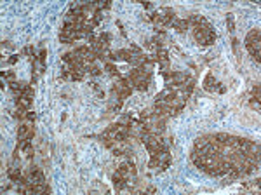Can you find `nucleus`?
Listing matches in <instances>:
<instances>
[{"label": "nucleus", "mask_w": 261, "mask_h": 195, "mask_svg": "<svg viewBox=\"0 0 261 195\" xmlns=\"http://www.w3.org/2000/svg\"><path fill=\"white\" fill-rule=\"evenodd\" d=\"M110 40H112V35L106 33V31H103L99 35V38H97V42H103V44H110Z\"/></svg>", "instance_id": "obj_14"}, {"label": "nucleus", "mask_w": 261, "mask_h": 195, "mask_svg": "<svg viewBox=\"0 0 261 195\" xmlns=\"http://www.w3.org/2000/svg\"><path fill=\"white\" fill-rule=\"evenodd\" d=\"M117 173H120L124 178L129 176V173H130V171H129V162H122V164L117 167Z\"/></svg>", "instance_id": "obj_10"}, {"label": "nucleus", "mask_w": 261, "mask_h": 195, "mask_svg": "<svg viewBox=\"0 0 261 195\" xmlns=\"http://www.w3.org/2000/svg\"><path fill=\"white\" fill-rule=\"evenodd\" d=\"M33 136H35V129H33V127H30V131H28V136H26V139H28V141H31V139H33Z\"/></svg>", "instance_id": "obj_20"}, {"label": "nucleus", "mask_w": 261, "mask_h": 195, "mask_svg": "<svg viewBox=\"0 0 261 195\" xmlns=\"http://www.w3.org/2000/svg\"><path fill=\"white\" fill-rule=\"evenodd\" d=\"M30 127H31V125H28V124H21V125H19V127H18V139H26Z\"/></svg>", "instance_id": "obj_8"}, {"label": "nucleus", "mask_w": 261, "mask_h": 195, "mask_svg": "<svg viewBox=\"0 0 261 195\" xmlns=\"http://www.w3.org/2000/svg\"><path fill=\"white\" fill-rule=\"evenodd\" d=\"M219 86H221V84L214 79L213 73H207V75H205V79H204V89L207 91V92H218V91H219Z\"/></svg>", "instance_id": "obj_2"}, {"label": "nucleus", "mask_w": 261, "mask_h": 195, "mask_svg": "<svg viewBox=\"0 0 261 195\" xmlns=\"http://www.w3.org/2000/svg\"><path fill=\"white\" fill-rule=\"evenodd\" d=\"M244 44H246V49L249 51V54L256 59V63H259L261 61V30L259 28H254V30H251L249 33L246 35V40H244Z\"/></svg>", "instance_id": "obj_1"}, {"label": "nucleus", "mask_w": 261, "mask_h": 195, "mask_svg": "<svg viewBox=\"0 0 261 195\" xmlns=\"http://www.w3.org/2000/svg\"><path fill=\"white\" fill-rule=\"evenodd\" d=\"M148 86H150V80H145V82H139L138 86H136V89L141 91V92H146V91H148Z\"/></svg>", "instance_id": "obj_15"}, {"label": "nucleus", "mask_w": 261, "mask_h": 195, "mask_svg": "<svg viewBox=\"0 0 261 195\" xmlns=\"http://www.w3.org/2000/svg\"><path fill=\"white\" fill-rule=\"evenodd\" d=\"M120 59H124L125 63H130L132 61V58H134V54H132V51L130 49H120Z\"/></svg>", "instance_id": "obj_7"}, {"label": "nucleus", "mask_w": 261, "mask_h": 195, "mask_svg": "<svg viewBox=\"0 0 261 195\" xmlns=\"http://www.w3.org/2000/svg\"><path fill=\"white\" fill-rule=\"evenodd\" d=\"M146 192H148V193H155V188H153V187H150Z\"/></svg>", "instance_id": "obj_25"}, {"label": "nucleus", "mask_w": 261, "mask_h": 195, "mask_svg": "<svg viewBox=\"0 0 261 195\" xmlns=\"http://www.w3.org/2000/svg\"><path fill=\"white\" fill-rule=\"evenodd\" d=\"M45 59H47V51H45V49H40V53H38V61L42 63V66L45 64Z\"/></svg>", "instance_id": "obj_18"}, {"label": "nucleus", "mask_w": 261, "mask_h": 195, "mask_svg": "<svg viewBox=\"0 0 261 195\" xmlns=\"http://www.w3.org/2000/svg\"><path fill=\"white\" fill-rule=\"evenodd\" d=\"M61 59H63L64 63H68V64H70L71 61L75 59V53H66V54H63V56H61Z\"/></svg>", "instance_id": "obj_16"}, {"label": "nucleus", "mask_w": 261, "mask_h": 195, "mask_svg": "<svg viewBox=\"0 0 261 195\" xmlns=\"http://www.w3.org/2000/svg\"><path fill=\"white\" fill-rule=\"evenodd\" d=\"M110 5H112L110 2H104V4H99V7L101 9H110Z\"/></svg>", "instance_id": "obj_23"}, {"label": "nucleus", "mask_w": 261, "mask_h": 195, "mask_svg": "<svg viewBox=\"0 0 261 195\" xmlns=\"http://www.w3.org/2000/svg\"><path fill=\"white\" fill-rule=\"evenodd\" d=\"M171 25L176 28V31H179V33H185V31H186L188 28H190V25H188L186 19H178V18H176L174 21L171 23Z\"/></svg>", "instance_id": "obj_5"}, {"label": "nucleus", "mask_w": 261, "mask_h": 195, "mask_svg": "<svg viewBox=\"0 0 261 195\" xmlns=\"http://www.w3.org/2000/svg\"><path fill=\"white\" fill-rule=\"evenodd\" d=\"M104 70H106V73H108L110 77H120L119 68H117V64H113L112 61H106V64H104Z\"/></svg>", "instance_id": "obj_6"}, {"label": "nucleus", "mask_w": 261, "mask_h": 195, "mask_svg": "<svg viewBox=\"0 0 261 195\" xmlns=\"http://www.w3.org/2000/svg\"><path fill=\"white\" fill-rule=\"evenodd\" d=\"M112 180H113V185H115L117 190H124V188H127V178H124L120 173H115L112 176Z\"/></svg>", "instance_id": "obj_4"}, {"label": "nucleus", "mask_w": 261, "mask_h": 195, "mask_svg": "<svg viewBox=\"0 0 261 195\" xmlns=\"http://www.w3.org/2000/svg\"><path fill=\"white\" fill-rule=\"evenodd\" d=\"M86 70L89 71V73H91L92 77H97V75L101 73V68H99V66H96V64H91V66H89V68H86Z\"/></svg>", "instance_id": "obj_12"}, {"label": "nucleus", "mask_w": 261, "mask_h": 195, "mask_svg": "<svg viewBox=\"0 0 261 195\" xmlns=\"http://www.w3.org/2000/svg\"><path fill=\"white\" fill-rule=\"evenodd\" d=\"M7 176H9V180L11 181H16L19 176H21V169L19 167H11L9 169V173H7Z\"/></svg>", "instance_id": "obj_9"}, {"label": "nucleus", "mask_w": 261, "mask_h": 195, "mask_svg": "<svg viewBox=\"0 0 261 195\" xmlns=\"http://www.w3.org/2000/svg\"><path fill=\"white\" fill-rule=\"evenodd\" d=\"M28 180H30V183H45L44 173H42L40 169H37V167H31L30 169V173H28Z\"/></svg>", "instance_id": "obj_3"}, {"label": "nucleus", "mask_w": 261, "mask_h": 195, "mask_svg": "<svg viewBox=\"0 0 261 195\" xmlns=\"http://www.w3.org/2000/svg\"><path fill=\"white\" fill-rule=\"evenodd\" d=\"M26 119L30 120V122H35V119H37V115H35V112H31V110H28V112H26Z\"/></svg>", "instance_id": "obj_19"}, {"label": "nucleus", "mask_w": 261, "mask_h": 195, "mask_svg": "<svg viewBox=\"0 0 261 195\" xmlns=\"http://www.w3.org/2000/svg\"><path fill=\"white\" fill-rule=\"evenodd\" d=\"M84 73H86V71H71L70 79L71 80H82L84 79Z\"/></svg>", "instance_id": "obj_17"}, {"label": "nucleus", "mask_w": 261, "mask_h": 195, "mask_svg": "<svg viewBox=\"0 0 261 195\" xmlns=\"http://www.w3.org/2000/svg\"><path fill=\"white\" fill-rule=\"evenodd\" d=\"M96 59H99V58H97V54H96V53H94L92 49H91L89 53H87V56H86V63H89V64H92V63H94V61H96Z\"/></svg>", "instance_id": "obj_11"}, {"label": "nucleus", "mask_w": 261, "mask_h": 195, "mask_svg": "<svg viewBox=\"0 0 261 195\" xmlns=\"http://www.w3.org/2000/svg\"><path fill=\"white\" fill-rule=\"evenodd\" d=\"M143 7H145V9H152V7H153V5H152V4H150V2H143Z\"/></svg>", "instance_id": "obj_24"}, {"label": "nucleus", "mask_w": 261, "mask_h": 195, "mask_svg": "<svg viewBox=\"0 0 261 195\" xmlns=\"http://www.w3.org/2000/svg\"><path fill=\"white\" fill-rule=\"evenodd\" d=\"M18 59H19V56H18V54H12V56L9 58V63H11V64H14V63H18Z\"/></svg>", "instance_id": "obj_21"}, {"label": "nucleus", "mask_w": 261, "mask_h": 195, "mask_svg": "<svg viewBox=\"0 0 261 195\" xmlns=\"http://www.w3.org/2000/svg\"><path fill=\"white\" fill-rule=\"evenodd\" d=\"M231 45H233V51H237V45H239V40H237V38H231Z\"/></svg>", "instance_id": "obj_22"}, {"label": "nucleus", "mask_w": 261, "mask_h": 195, "mask_svg": "<svg viewBox=\"0 0 261 195\" xmlns=\"http://www.w3.org/2000/svg\"><path fill=\"white\" fill-rule=\"evenodd\" d=\"M226 26H228V31H233V30H235V19H233V14H228V18H226Z\"/></svg>", "instance_id": "obj_13"}]
</instances>
